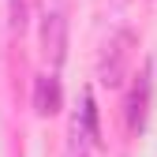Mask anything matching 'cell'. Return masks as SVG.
I'll use <instances>...</instances> for the list:
<instances>
[{"label": "cell", "mask_w": 157, "mask_h": 157, "mask_svg": "<svg viewBox=\"0 0 157 157\" xmlns=\"http://www.w3.org/2000/svg\"><path fill=\"white\" fill-rule=\"evenodd\" d=\"M97 135V109H94V97L90 90L82 94V109L75 116V139H94Z\"/></svg>", "instance_id": "5"}, {"label": "cell", "mask_w": 157, "mask_h": 157, "mask_svg": "<svg viewBox=\"0 0 157 157\" xmlns=\"http://www.w3.org/2000/svg\"><path fill=\"white\" fill-rule=\"evenodd\" d=\"M131 34H116L112 41L105 45V56H101V82L105 86H120L124 82V64L131 56Z\"/></svg>", "instance_id": "2"}, {"label": "cell", "mask_w": 157, "mask_h": 157, "mask_svg": "<svg viewBox=\"0 0 157 157\" xmlns=\"http://www.w3.org/2000/svg\"><path fill=\"white\" fill-rule=\"evenodd\" d=\"M41 52L52 67L64 64V52H67V19L64 8H49L41 19Z\"/></svg>", "instance_id": "1"}, {"label": "cell", "mask_w": 157, "mask_h": 157, "mask_svg": "<svg viewBox=\"0 0 157 157\" xmlns=\"http://www.w3.org/2000/svg\"><path fill=\"white\" fill-rule=\"evenodd\" d=\"M64 105V90H60V78L52 71L49 75H37L34 78V112L37 116H56Z\"/></svg>", "instance_id": "3"}, {"label": "cell", "mask_w": 157, "mask_h": 157, "mask_svg": "<svg viewBox=\"0 0 157 157\" xmlns=\"http://www.w3.org/2000/svg\"><path fill=\"white\" fill-rule=\"evenodd\" d=\"M127 127L139 135L142 127H146V116H150V78H146V71H139V78H135V86H131V94H127Z\"/></svg>", "instance_id": "4"}, {"label": "cell", "mask_w": 157, "mask_h": 157, "mask_svg": "<svg viewBox=\"0 0 157 157\" xmlns=\"http://www.w3.org/2000/svg\"><path fill=\"white\" fill-rule=\"evenodd\" d=\"M8 15H11V26L23 30L26 26V0H8Z\"/></svg>", "instance_id": "6"}]
</instances>
